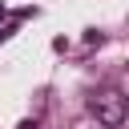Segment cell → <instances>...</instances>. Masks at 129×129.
I'll list each match as a JSON object with an SVG mask.
<instances>
[{"label": "cell", "mask_w": 129, "mask_h": 129, "mask_svg": "<svg viewBox=\"0 0 129 129\" xmlns=\"http://www.w3.org/2000/svg\"><path fill=\"white\" fill-rule=\"evenodd\" d=\"M89 113L97 117L101 129H117V125L129 121V97L117 93V89H101V93L89 97Z\"/></svg>", "instance_id": "cell-1"}, {"label": "cell", "mask_w": 129, "mask_h": 129, "mask_svg": "<svg viewBox=\"0 0 129 129\" xmlns=\"http://www.w3.org/2000/svg\"><path fill=\"white\" fill-rule=\"evenodd\" d=\"M16 129H36V125H32V121H20V125H16Z\"/></svg>", "instance_id": "cell-2"}, {"label": "cell", "mask_w": 129, "mask_h": 129, "mask_svg": "<svg viewBox=\"0 0 129 129\" xmlns=\"http://www.w3.org/2000/svg\"><path fill=\"white\" fill-rule=\"evenodd\" d=\"M0 20H4V4H0Z\"/></svg>", "instance_id": "cell-3"}]
</instances>
